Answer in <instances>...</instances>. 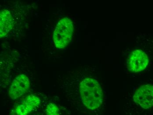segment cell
Segmentation results:
<instances>
[{"instance_id": "cell-4", "label": "cell", "mask_w": 153, "mask_h": 115, "mask_svg": "<svg viewBox=\"0 0 153 115\" xmlns=\"http://www.w3.org/2000/svg\"><path fill=\"white\" fill-rule=\"evenodd\" d=\"M30 86V82L28 77L24 74L19 75L14 79L9 91L8 95L12 100L20 98L27 92Z\"/></svg>"}, {"instance_id": "cell-9", "label": "cell", "mask_w": 153, "mask_h": 115, "mask_svg": "<svg viewBox=\"0 0 153 115\" xmlns=\"http://www.w3.org/2000/svg\"><path fill=\"white\" fill-rule=\"evenodd\" d=\"M30 115H40L38 114V113L34 114L33 115V113H32Z\"/></svg>"}, {"instance_id": "cell-5", "label": "cell", "mask_w": 153, "mask_h": 115, "mask_svg": "<svg viewBox=\"0 0 153 115\" xmlns=\"http://www.w3.org/2000/svg\"><path fill=\"white\" fill-rule=\"evenodd\" d=\"M136 104L144 109L153 107V86L144 85L140 87L133 95Z\"/></svg>"}, {"instance_id": "cell-7", "label": "cell", "mask_w": 153, "mask_h": 115, "mask_svg": "<svg viewBox=\"0 0 153 115\" xmlns=\"http://www.w3.org/2000/svg\"><path fill=\"white\" fill-rule=\"evenodd\" d=\"M13 26V18L10 12L3 9L0 13V35L1 38L7 36Z\"/></svg>"}, {"instance_id": "cell-2", "label": "cell", "mask_w": 153, "mask_h": 115, "mask_svg": "<svg viewBox=\"0 0 153 115\" xmlns=\"http://www.w3.org/2000/svg\"><path fill=\"white\" fill-rule=\"evenodd\" d=\"M74 32L72 21L65 17L59 20L56 26L53 33V41L57 48L63 49L71 41Z\"/></svg>"}, {"instance_id": "cell-1", "label": "cell", "mask_w": 153, "mask_h": 115, "mask_svg": "<svg viewBox=\"0 0 153 115\" xmlns=\"http://www.w3.org/2000/svg\"><path fill=\"white\" fill-rule=\"evenodd\" d=\"M79 103L76 109L85 115H92L100 110L103 92L98 82L92 77L83 79L78 85Z\"/></svg>"}, {"instance_id": "cell-3", "label": "cell", "mask_w": 153, "mask_h": 115, "mask_svg": "<svg viewBox=\"0 0 153 115\" xmlns=\"http://www.w3.org/2000/svg\"><path fill=\"white\" fill-rule=\"evenodd\" d=\"M41 100L36 95H28L23 101L16 104L12 110V115H30L39 108Z\"/></svg>"}, {"instance_id": "cell-6", "label": "cell", "mask_w": 153, "mask_h": 115, "mask_svg": "<svg viewBox=\"0 0 153 115\" xmlns=\"http://www.w3.org/2000/svg\"><path fill=\"white\" fill-rule=\"evenodd\" d=\"M149 60L145 52L137 50L131 54L128 60V69L133 72H139L144 70L148 64Z\"/></svg>"}, {"instance_id": "cell-8", "label": "cell", "mask_w": 153, "mask_h": 115, "mask_svg": "<svg viewBox=\"0 0 153 115\" xmlns=\"http://www.w3.org/2000/svg\"><path fill=\"white\" fill-rule=\"evenodd\" d=\"M65 112V108L53 102L48 103L45 110V115H67Z\"/></svg>"}]
</instances>
